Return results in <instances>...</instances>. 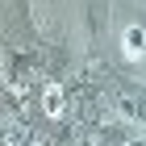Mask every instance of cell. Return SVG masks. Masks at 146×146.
<instances>
[{"instance_id": "cell-1", "label": "cell", "mask_w": 146, "mask_h": 146, "mask_svg": "<svg viewBox=\"0 0 146 146\" xmlns=\"http://www.w3.org/2000/svg\"><path fill=\"white\" fill-rule=\"evenodd\" d=\"M121 54L129 58V63H142L146 58V21L142 17L125 21V29H121Z\"/></svg>"}, {"instance_id": "cell-2", "label": "cell", "mask_w": 146, "mask_h": 146, "mask_svg": "<svg viewBox=\"0 0 146 146\" xmlns=\"http://www.w3.org/2000/svg\"><path fill=\"white\" fill-rule=\"evenodd\" d=\"M117 104H121V113L129 117V121H134V117H138V121H146V92H138V96H134V88H121V92H117Z\"/></svg>"}, {"instance_id": "cell-3", "label": "cell", "mask_w": 146, "mask_h": 146, "mask_svg": "<svg viewBox=\"0 0 146 146\" xmlns=\"http://www.w3.org/2000/svg\"><path fill=\"white\" fill-rule=\"evenodd\" d=\"M92 146H125V134H121V129H109V134H100Z\"/></svg>"}]
</instances>
